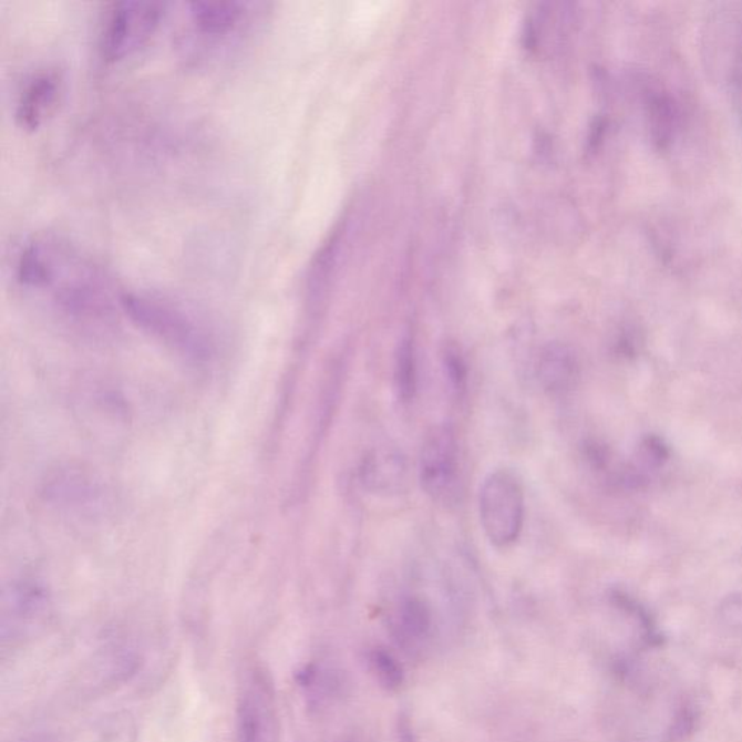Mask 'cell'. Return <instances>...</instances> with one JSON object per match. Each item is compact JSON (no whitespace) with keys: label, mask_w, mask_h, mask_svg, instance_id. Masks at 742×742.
<instances>
[{"label":"cell","mask_w":742,"mask_h":742,"mask_svg":"<svg viewBox=\"0 0 742 742\" xmlns=\"http://www.w3.org/2000/svg\"><path fill=\"white\" fill-rule=\"evenodd\" d=\"M256 3L195 2L187 4L186 20L190 35L205 47L227 45L246 32L256 18Z\"/></svg>","instance_id":"ba28073f"},{"label":"cell","mask_w":742,"mask_h":742,"mask_svg":"<svg viewBox=\"0 0 742 742\" xmlns=\"http://www.w3.org/2000/svg\"><path fill=\"white\" fill-rule=\"evenodd\" d=\"M63 93V78L58 70L44 69L32 73L18 93L16 120L23 130L35 131L58 107Z\"/></svg>","instance_id":"9c48e42d"},{"label":"cell","mask_w":742,"mask_h":742,"mask_svg":"<svg viewBox=\"0 0 742 742\" xmlns=\"http://www.w3.org/2000/svg\"><path fill=\"white\" fill-rule=\"evenodd\" d=\"M371 664L378 673L380 682L387 684L388 688H398L402 682V671L399 669L396 661L391 656L383 651H375Z\"/></svg>","instance_id":"e0dca14e"},{"label":"cell","mask_w":742,"mask_h":742,"mask_svg":"<svg viewBox=\"0 0 742 742\" xmlns=\"http://www.w3.org/2000/svg\"><path fill=\"white\" fill-rule=\"evenodd\" d=\"M443 369L445 379L449 380L451 391L463 394L467 389L468 368L462 352L454 347H449L443 354Z\"/></svg>","instance_id":"9a60e30c"},{"label":"cell","mask_w":742,"mask_h":742,"mask_svg":"<svg viewBox=\"0 0 742 742\" xmlns=\"http://www.w3.org/2000/svg\"><path fill=\"white\" fill-rule=\"evenodd\" d=\"M478 515L488 543L506 548L518 542L525 523V491L518 474L495 470L483 481Z\"/></svg>","instance_id":"3957f363"},{"label":"cell","mask_w":742,"mask_h":742,"mask_svg":"<svg viewBox=\"0 0 742 742\" xmlns=\"http://www.w3.org/2000/svg\"><path fill=\"white\" fill-rule=\"evenodd\" d=\"M420 482L432 501L451 505L460 488L458 445L454 431L440 425L426 435L420 455Z\"/></svg>","instance_id":"52a82bcc"},{"label":"cell","mask_w":742,"mask_h":742,"mask_svg":"<svg viewBox=\"0 0 742 742\" xmlns=\"http://www.w3.org/2000/svg\"><path fill=\"white\" fill-rule=\"evenodd\" d=\"M396 628L405 642H420L430 636L431 612L429 606L418 598H408L398 610Z\"/></svg>","instance_id":"5bb4252c"},{"label":"cell","mask_w":742,"mask_h":742,"mask_svg":"<svg viewBox=\"0 0 742 742\" xmlns=\"http://www.w3.org/2000/svg\"><path fill=\"white\" fill-rule=\"evenodd\" d=\"M121 309L141 330L152 333L187 359H209L213 347L208 336L189 313L171 300L148 293H122Z\"/></svg>","instance_id":"7a4b0ae2"},{"label":"cell","mask_w":742,"mask_h":742,"mask_svg":"<svg viewBox=\"0 0 742 742\" xmlns=\"http://www.w3.org/2000/svg\"><path fill=\"white\" fill-rule=\"evenodd\" d=\"M359 478L371 495L396 496L408 488L410 467L401 451L379 447L369 451L361 460Z\"/></svg>","instance_id":"30bf717a"},{"label":"cell","mask_w":742,"mask_h":742,"mask_svg":"<svg viewBox=\"0 0 742 742\" xmlns=\"http://www.w3.org/2000/svg\"><path fill=\"white\" fill-rule=\"evenodd\" d=\"M722 621L731 628H742V594L732 595L721 606Z\"/></svg>","instance_id":"ac0fdd59"},{"label":"cell","mask_w":742,"mask_h":742,"mask_svg":"<svg viewBox=\"0 0 742 742\" xmlns=\"http://www.w3.org/2000/svg\"><path fill=\"white\" fill-rule=\"evenodd\" d=\"M670 451L657 436H647L638 447V464L641 470H657L664 466Z\"/></svg>","instance_id":"2e32d148"},{"label":"cell","mask_w":742,"mask_h":742,"mask_svg":"<svg viewBox=\"0 0 742 742\" xmlns=\"http://www.w3.org/2000/svg\"><path fill=\"white\" fill-rule=\"evenodd\" d=\"M51 602L44 587L21 581L9 587L2 604V648L17 650L49 626Z\"/></svg>","instance_id":"8992f818"},{"label":"cell","mask_w":742,"mask_h":742,"mask_svg":"<svg viewBox=\"0 0 742 742\" xmlns=\"http://www.w3.org/2000/svg\"><path fill=\"white\" fill-rule=\"evenodd\" d=\"M237 742H279V709L274 680L261 667H253L239 688L235 711Z\"/></svg>","instance_id":"5b68a950"},{"label":"cell","mask_w":742,"mask_h":742,"mask_svg":"<svg viewBox=\"0 0 742 742\" xmlns=\"http://www.w3.org/2000/svg\"><path fill=\"white\" fill-rule=\"evenodd\" d=\"M537 378L544 391L552 396L570 392L580 378V364L575 351L560 342L548 344L538 357Z\"/></svg>","instance_id":"8fae6325"},{"label":"cell","mask_w":742,"mask_h":742,"mask_svg":"<svg viewBox=\"0 0 742 742\" xmlns=\"http://www.w3.org/2000/svg\"><path fill=\"white\" fill-rule=\"evenodd\" d=\"M23 742H51V741L47 739H32Z\"/></svg>","instance_id":"d6986e66"},{"label":"cell","mask_w":742,"mask_h":742,"mask_svg":"<svg viewBox=\"0 0 742 742\" xmlns=\"http://www.w3.org/2000/svg\"><path fill=\"white\" fill-rule=\"evenodd\" d=\"M166 16L167 4L162 2L111 4L99 34L103 60L115 63L137 53L153 39Z\"/></svg>","instance_id":"277c9868"},{"label":"cell","mask_w":742,"mask_h":742,"mask_svg":"<svg viewBox=\"0 0 742 742\" xmlns=\"http://www.w3.org/2000/svg\"><path fill=\"white\" fill-rule=\"evenodd\" d=\"M394 391L402 402H412L418 392V359L415 341L405 336L399 342L393 369Z\"/></svg>","instance_id":"7c38bea8"},{"label":"cell","mask_w":742,"mask_h":742,"mask_svg":"<svg viewBox=\"0 0 742 742\" xmlns=\"http://www.w3.org/2000/svg\"><path fill=\"white\" fill-rule=\"evenodd\" d=\"M11 270L21 289L49 295L55 307L78 321L105 322L115 313L116 295L110 277L58 235L27 238L13 253Z\"/></svg>","instance_id":"6da1fadb"},{"label":"cell","mask_w":742,"mask_h":742,"mask_svg":"<svg viewBox=\"0 0 742 742\" xmlns=\"http://www.w3.org/2000/svg\"><path fill=\"white\" fill-rule=\"evenodd\" d=\"M647 116L650 121L651 138L657 147L664 148L673 138L676 130V107L663 93L650 92L647 97Z\"/></svg>","instance_id":"4fadbf2b"}]
</instances>
